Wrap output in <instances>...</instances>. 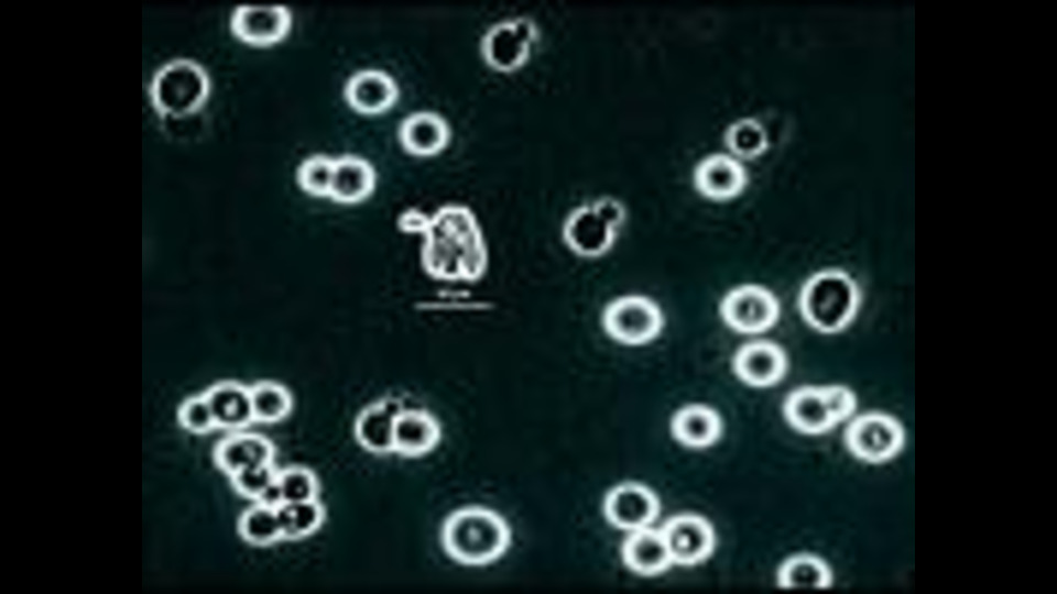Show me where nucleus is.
I'll use <instances>...</instances> for the list:
<instances>
[{"instance_id":"obj_1","label":"nucleus","mask_w":1057,"mask_h":594,"mask_svg":"<svg viewBox=\"0 0 1057 594\" xmlns=\"http://www.w3.org/2000/svg\"><path fill=\"white\" fill-rule=\"evenodd\" d=\"M423 263L434 276L475 279L486 266V250L473 216L449 206L429 219L425 230Z\"/></svg>"},{"instance_id":"obj_2","label":"nucleus","mask_w":1057,"mask_h":594,"mask_svg":"<svg viewBox=\"0 0 1057 594\" xmlns=\"http://www.w3.org/2000/svg\"><path fill=\"white\" fill-rule=\"evenodd\" d=\"M447 554L465 565H484L504 554L511 543L508 522L494 510L471 506L451 513L442 528Z\"/></svg>"},{"instance_id":"obj_3","label":"nucleus","mask_w":1057,"mask_h":594,"mask_svg":"<svg viewBox=\"0 0 1057 594\" xmlns=\"http://www.w3.org/2000/svg\"><path fill=\"white\" fill-rule=\"evenodd\" d=\"M797 304L803 320L811 329L822 334H836L847 329L856 318L861 293L847 272L827 268L805 280Z\"/></svg>"},{"instance_id":"obj_4","label":"nucleus","mask_w":1057,"mask_h":594,"mask_svg":"<svg viewBox=\"0 0 1057 594\" xmlns=\"http://www.w3.org/2000/svg\"><path fill=\"white\" fill-rule=\"evenodd\" d=\"M843 444L858 461L882 465L896 459L905 448L902 422L884 411L856 414L844 424Z\"/></svg>"},{"instance_id":"obj_5","label":"nucleus","mask_w":1057,"mask_h":594,"mask_svg":"<svg viewBox=\"0 0 1057 594\" xmlns=\"http://www.w3.org/2000/svg\"><path fill=\"white\" fill-rule=\"evenodd\" d=\"M209 92V79L204 68L190 59H174L154 75L151 96L156 108L172 117H182L197 110Z\"/></svg>"},{"instance_id":"obj_6","label":"nucleus","mask_w":1057,"mask_h":594,"mask_svg":"<svg viewBox=\"0 0 1057 594\" xmlns=\"http://www.w3.org/2000/svg\"><path fill=\"white\" fill-rule=\"evenodd\" d=\"M718 312L732 331L755 336L774 328L781 318V302L767 287L745 283L729 289L720 299Z\"/></svg>"},{"instance_id":"obj_7","label":"nucleus","mask_w":1057,"mask_h":594,"mask_svg":"<svg viewBox=\"0 0 1057 594\" xmlns=\"http://www.w3.org/2000/svg\"><path fill=\"white\" fill-rule=\"evenodd\" d=\"M602 324L614 341L625 345H643L662 333L665 316L652 298L626 295L612 300L606 307Z\"/></svg>"},{"instance_id":"obj_8","label":"nucleus","mask_w":1057,"mask_h":594,"mask_svg":"<svg viewBox=\"0 0 1057 594\" xmlns=\"http://www.w3.org/2000/svg\"><path fill=\"white\" fill-rule=\"evenodd\" d=\"M624 208L612 198H603L576 210L567 220L564 237L578 254L598 256L612 245Z\"/></svg>"},{"instance_id":"obj_9","label":"nucleus","mask_w":1057,"mask_h":594,"mask_svg":"<svg viewBox=\"0 0 1057 594\" xmlns=\"http://www.w3.org/2000/svg\"><path fill=\"white\" fill-rule=\"evenodd\" d=\"M674 565L695 566L706 562L717 546L711 522L695 513H680L660 527Z\"/></svg>"},{"instance_id":"obj_10","label":"nucleus","mask_w":1057,"mask_h":594,"mask_svg":"<svg viewBox=\"0 0 1057 594\" xmlns=\"http://www.w3.org/2000/svg\"><path fill=\"white\" fill-rule=\"evenodd\" d=\"M786 351L775 341L751 340L741 344L731 360L735 377L752 388H770L781 383L788 371Z\"/></svg>"},{"instance_id":"obj_11","label":"nucleus","mask_w":1057,"mask_h":594,"mask_svg":"<svg viewBox=\"0 0 1057 594\" xmlns=\"http://www.w3.org/2000/svg\"><path fill=\"white\" fill-rule=\"evenodd\" d=\"M660 513L661 503L655 492L638 482L613 486L603 499L607 520L628 532L653 526Z\"/></svg>"},{"instance_id":"obj_12","label":"nucleus","mask_w":1057,"mask_h":594,"mask_svg":"<svg viewBox=\"0 0 1057 594\" xmlns=\"http://www.w3.org/2000/svg\"><path fill=\"white\" fill-rule=\"evenodd\" d=\"M536 40V29L526 19L502 22L483 38L482 53L490 66L510 72L522 66Z\"/></svg>"},{"instance_id":"obj_13","label":"nucleus","mask_w":1057,"mask_h":594,"mask_svg":"<svg viewBox=\"0 0 1057 594\" xmlns=\"http://www.w3.org/2000/svg\"><path fill=\"white\" fill-rule=\"evenodd\" d=\"M233 34L254 46H270L284 40L292 28V14L284 6H239L230 20Z\"/></svg>"},{"instance_id":"obj_14","label":"nucleus","mask_w":1057,"mask_h":594,"mask_svg":"<svg viewBox=\"0 0 1057 594\" xmlns=\"http://www.w3.org/2000/svg\"><path fill=\"white\" fill-rule=\"evenodd\" d=\"M788 426L805 436H821L838 427L824 385H803L791 391L782 406Z\"/></svg>"},{"instance_id":"obj_15","label":"nucleus","mask_w":1057,"mask_h":594,"mask_svg":"<svg viewBox=\"0 0 1057 594\" xmlns=\"http://www.w3.org/2000/svg\"><path fill=\"white\" fill-rule=\"evenodd\" d=\"M621 558L630 571L645 578L663 574L674 565L661 529L653 526L628 532Z\"/></svg>"},{"instance_id":"obj_16","label":"nucleus","mask_w":1057,"mask_h":594,"mask_svg":"<svg viewBox=\"0 0 1057 594\" xmlns=\"http://www.w3.org/2000/svg\"><path fill=\"white\" fill-rule=\"evenodd\" d=\"M672 437L689 449H706L721 437L723 421L720 414L704 403L686 404L674 411L669 421Z\"/></svg>"},{"instance_id":"obj_17","label":"nucleus","mask_w":1057,"mask_h":594,"mask_svg":"<svg viewBox=\"0 0 1057 594\" xmlns=\"http://www.w3.org/2000/svg\"><path fill=\"white\" fill-rule=\"evenodd\" d=\"M275 448L262 435L238 432L221 440L215 449L216 465L229 477L250 468L271 464Z\"/></svg>"},{"instance_id":"obj_18","label":"nucleus","mask_w":1057,"mask_h":594,"mask_svg":"<svg viewBox=\"0 0 1057 594\" xmlns=\"http://www.w3.org/2000/svg\"><path fill=\"white\" fill-rule=\"evenodd\" d=\"M344 92L353 110L368 116L385 112L399 98L394 79L379 69H364L353 74Z\"/></svg>"},{"instance_id":"obj_19","label":"nucleus","mask_w":1057,"mask_h":594,"mask_svg":"<svg viewBox=\"0 0 1057 594\" xmlns=\"http://www.w3.org/2000/svg\"><path fill=\"white\" fill-rule=\"evenodd\" d=\"M694 182L706 197L726 200L742 191L747 183L743 166L726 154H712L702 158L695 168Z\"/></svg>"},{"instance_id":"obj_20","label":"nucleus","mask_w":1057,"mask_h":594,"mask_svg":"<svg viewBox=\"0 0 1057 594\" xmlns=\"http://www.w3.org/2000/svg\"><path fill=\"white\" fill-rule=\"evenodd\" d=\"M436 419L418 409H401L394 421L393 450L404 457H421L431 452L440 440Z\"/></svg>"},{"instance_id":"obj_21","label":"nucleus","mask_w":1057,"mask_h":594,"mask_svg":"<svg viewBox=\"0 0 1057 594\" xmlns=\"http://www.w3.org/2000/svg\"><path fill=\"white\" fill-rule=\"evenodd\" d=\"M204 394L217 428L240 430L254 421L249 387L235 381H224L210 386Z\"/></svg>"},{"instance_id":"obj_22","label":"nucleus","mask_w":1057,"mask_h":594,"mask_svg":"<svg viewBox=\"0 0 1057 594\" xmlns=\"http://www.w3.org/2000/svg\"><path fill=\"white\" fill-rule=\"evenodd\" d=\"M375 186V172L362 157L344 155L334 158L329 197L340 204H356L368 198Z\"/></svg>"},{"instance_id":"obj_23","label":"nucleus","mask_w":1057,"mask_h":594,"mask_svg":"<svg viewBox=\"0 0 1057 594\" xmlns=\"http://www.w3.org/2000/svg\"><path fill=\"white\" fill-rule=\"evenodd\" d=\"M403 147L417 156H431L448 143L449 129L443 118L433 112H416L403 120L399 130Z\"/></svg>"},{"instance_id":"obj_24","label":"nucleus","mask_w":1057,"mask_h":594,"mask_svg":"<svg viewBox=\"0 0 1057 594\" xmlns=\"http://www.w3.org/2000/svg\"><path fill=\"white\" fill-rule=\"evenodd\" d=\"M400 410L390 403L366 407L355 422V436L359 444L375 454L394 452V421Z\"/></svg>"},{"instance_id":"obj_25","label":"nucleus","mask_w":1057,"mask_h":594,"mask_svg":"<svg viewBox=\"0 0 1057 594\" xmlns=\"http://www.w3.org/2000/svg\"><path fill=\"white\" fill-rule=\"evenodd\" d=\"M833 580L830 564L811 552L791 554L776 570V583L784 588H828Z\"/></svg>"},{"instance_id":"obj_26","label":"nucleus","mask_w":1057,"mask_h":594,"mask_svg":"<svg viewBox=\"0 0 1057 594\" xmlns=\"http://www.w3.org/2000/svg\"><path fill=\"white\" fill-rule=\"evenodd\" d=\"M238 531L246 542L255 547H268L283 540L277 507L255 502L241 514Z\"/></svg>"},{"instance_id":"obj_27","label":"nucleus","mask_w":1057,"mask_h":594,"mask_svg":"<svg viewBox=\"0 0 1057 594\" xmlns=\"http://www.w3.org/2000/svg\"><path fill=\"white\" fill-rule=\"evenodd\" d=\"M283 540H298L316 532L326 516L325 507L318 499L282 503L276 506Z\"/></svg>"},{"instance_id":"obj_28","label":"nucleus","mask_w":1057,"mask_h":594,"mask_svg":"<svg viewBox=\"0 0 1057 594\" xmlns=\"http://www.w3.org/2000/svg\"><path fill=\"white\" fill-rule=\"evenodd\" d=\"M254 421L274 424L283 420L292 410L293 399L283 385L261 381L249 387Z\"/></svg>"},{"instance_id":"obj_29","label":"nucleus","mask_w":1057,"mask_h":594,"mask_svg":"<svg viewBox=\"0 0 1057 594\" xmlns=\"http://www.w3.org/2000/svg\"><path fill=\"white\" fill-rule=\"evenodd\" d=\"M274 464H264L243 470L230 476L233 488L241 496L272 506L280 504Z\"/></svg>"},{"instance_id":"obj_30","label":"nucleus","mask_w":1057,"mask_h":594,"mask_svg":"<svg viewBox=\"0 0 1057 594\" xmlns=\"http://www.w3.org/2000/svg\"><path fill=\"white\" fill-rule=\"evenodd\" d=\"M276 488L280 504L306 502L318 499L319 482L312 470L293 465L279 470Z\"/></svg>"},{"instance_id":"obj_31","label":"nucleus","mask_w":1057,"mask_h":594,"mask_svg":"<svg viewBox=\"0 0 1057 594\" xmlns=\"http://www.w3.org/2000/svg\"><path fill=\"white\" fill-rule=\"evenodd\" d=\"M334 173V158L313 155L302 162L297 169L301 188L315 197H329Z\"/></svg>"},{"instance_id":"obj_32","label":"nucleus","mask_w":1057,"mask_h":594,"mask_svg":"<svg viewBox=\"0 0 1057 594\" xmlns=\"http://www.w3.org/2000/svg\"><path fill=\"white\" fill-rule=\"evenodd\" d=\"M726 141L733 152L749 157L761 153L765 148L766 134L758 121L752 118H743L728 128Z\"/></svg>"},{"instance_id":"obj_33","label":"nucleus","mask_w":1057,"mask_h":594,"mask_svg":"<svg viewBox=\"0 0 1057 594\" xmlns=\"http://www.w3.org/2000/svg\"><path fill=\"white\" fill-rule=\"evenodd\" d=\"M177 416L182 427L192 433L204 435L217 428L205 394L184 400Z\"/></svg>"},{"instance_id":"obj_34","label":"nucleus","mask_w":1057,"mask_h":594,"mask_svg":"<svg viewBox=\"0 0 1057 594\" xmlns=\"http://www.w3.org/2000/svg\"><path fill=\"white\" fill-rule=\"evenodd\" d=\"M824 388L838 426L849 421L857 414L856 393L843 384H828Z\"/></svg>"},{"instance_id":"obj_35","label":"nucleus","mask_w":1057,"mask_h":594,"mask_svg":"<svg viewBox=\"0 0 1057 594\" xmlns=\"http://www.w3.org/2000/svg\"><path fill=\"white\" fill-rule=\"evenodd\" d=\"M429 219L421 212L410 210L404 212L399 220V226L406 232H425Z\"/></svg>"}]
</instances>
